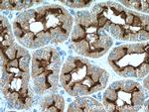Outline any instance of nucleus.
Masks as SVG:
<instances>
[{"instance_id":"obj_1","label":"nucleus","mask_w":149,"mask_h":112,"mask_svg":"<svg viewBox=\"0 0 149 112\" xmlns=\"http://www.w3.org/2000/svg\"><path fill=\"white\" fill-rule=\"evenodd\" d=\"M74 16L59 4L37 6L16 15L12 22L15 39L26 49L64 43L71 35Z\"/></svg>"},{"instance_id":"obj_2","label":"nucleus","mask_w":149,"mask_h":112,"mask_svg":"<svg viewBox=\"0 0 149 112\" xmlns=\"http://www.w3.org/2000/svg\"><path fill=\"white\" fill-rule=\"evenodd\" d=\"M1 56V92L9 106L18 110L29 109L35 102V91L31 86L30 64L32 56L16 41Z\"/></svg>"},{"instance_id":"obj_3","label":"nucleus","mask_w":149,"mask_h":112,"mask_svg":"<svg viewBox=\"0 0 149 112\" xmlns=\"http://www.w3.org/2000/svg\"><path fill=\"white\" fill-rule=\"evenodd\" d=\"M91 12L98 25L115 40L130 43L148 41L147 14L133 11L114 1L98 2L93 6Z\"/></svg>"},{"instance_id":"obj_4","label":"nucleus","mask_w":149,"mask_h":112,"mask_svg":"<svg viewBox=\"0 0 149 112\" xmlns=\"http://www.w3.org/2000/svg\"><path fill=\"white\" fill-rule=\"evenodd\" d=\"M109 80V71L81 56H69L60 73V83L64 90L74 98L104 89Z\"/></svg>"},{"instance_id":"obj_5","label":"nucleus","mask_w":149,"mask_h":112,"mask_svg":"<svg viewBox=\"0 0 149 112\" xmlns=\"http://www.w3.org/2000/svg\"><path fill=\"white\" fill-rule=\"evenodd\" d=\"M113 43V39L98 25L92 12L81 10L74 13L70 46L77 54L85 58H102L111 49Z\"/></svg>"},{"instance_id":"obj_6","label":"nucleus","mask_w":149,"mask_h":112,"mask_svg":"<svg viewBox=\"0 0 149 112\" xmlns=\"http://www.w3.org/2000/svg\"><path fill=\"white\" fill-rule=\"evenodd\" d=\"M62 66V56L54 47L47 46L33 52L31 80L38 96L57 92Z\"/></svg>"},{"instance_id":"obj_7","label":"nucleus","mask_w":149,"mask_h":112,"mask_svg":"<svg viewBox=\"0 0 149 112\" xmlns=\"http://www.w3.org/2000/svg\"><path fill=\"white\" fill-rule=\"evenodd\" d=\"M111 70L124 78H142L149 73L148 41L127 43L115 47L107 57Z\"/></svg>"},{"instance_id":"obj_8","label":"nucleus","mask_w":149,"mask_h":112,"mask_svg":"<svg viewBox=\"0 0 149 112\" xmlns=\"http://www.w3.org/2000/svg\"><path fill=\"white\" fill-rule=\"evenodd\" d=\"M148 93L138 82L116 80L110 83L102 95L103 107L109 112H134L142 108Z\"/></svg>"},{"instance_id":"obj_9","label":"nucleus","mask_w":149,"mask_h":112,"mask_svg":"<svg viewBox=\"0 0 149 112\" xmlns=\"http://www.w3.org/2000/svg\"><path fill=\"white\" fill-rule=\"evenodd\" d=\"M69 112H93L104 111V107L100 101L91 96L76 97V99L71 102L68 109Z\"/></svg>"},{"instance_id":"obj_10","label":"nucleus","mask_w":149,"mask_h":112,"mask_svg":"<svg viewBox=\"0 0 149 112\" xmlns=\"http://www.w3.org/2000/svg\"><path fill=\"white\" fill-rule=\"evenodd\" d=\"M65 106H66V100L63 95L57 92L44 95L41 97L39 102V109L41 111L62 112L65 110Z\"/></svg>"},{"instance_id":"obj_11","label":"nucleus","mask_w":149,"mask_h":112,"mask_svg":"<svg viewBox=\"0 0 149 112\" xmlns=\"http://www.w3.org/2000/svg\"><path fill=\"white\" fill-rule=\"evenodd\" d=\"M16 42L12 25L6 17H0V50H5Z\"/></svg>"},{"instance_id":"obj_12","label":"nucleus","mask_w":149,"mask_h":112,"mask_svg":"<svg viewBox=\"0 0 149 112\" xmlns=\"http://www.w3.org/2000/svg\"><path fill=\"white\" fill-rule=\"evenodd\" d=\"M44 4L42 0H4L1 1L0 7L2 11L6 10H23L26 8H31L33 5Z\"/></svg>"},{"instance_id":"obj_13","label":"nucleus","mask_w":149,"mask_h":112,"mask_svg":"<svg viewBox=\"0 0 149 112\" xmlns=\"http://www.w3.org/2000/svg\"><path fill=\"white\" fill-rule=\"evenodd\" d=\"M119 4L142 14H147L149 12V2L147 0H122Z\"/></svg>"},{"instance_id":"obj_14","label":"nucleus","mask_w":149,"mask_h":112,"mask_svg":"<svg viewBox=\"0 0 149 112\" xmlns=\"http://www.w3.org/2000/svg\"><path fill=\"white\" fill-rule=\"evenodd\" d=\"M60 2L62 5L70 7V8L81 9L91 6V4L93 3V0H60Z\"/></svg>"},{"instance_id":"obj_15","label":"nucleus","mask_w":149,"mask_h":112,"mask_svg":"<svg viewBox=\"0 0 149 112\" xmlns=\"http://www.w3.org/2000/svg\"><path fill=\"white\" fill-rule=\"evenodd\" d=\"M144 86H143V88L144 90H145L146 92L148 93V75H146L145 77V80H144Z\"/></svg>"}]
</instances>
